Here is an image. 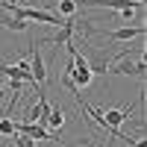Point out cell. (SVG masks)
Returning <instances> with one entry per match:
<instances>
[{
	"label": "cell",
	"mask_w": 147,
	"mask_h": 147,
	"mask_svg": "<svg viewBox=\"0 0 147 147\" xmlns=\"http://www.w3.org/2000/svg\"><path fill=\"white\" fill-rule=\"evenodd\" d=\"M91 35H103V38L109 41H132V38H141V35L147 32L141 24L138 27H115V30H97V27H85Z\"/></svg>",
	"instance_id": "2"
},
{
	"label": "cell",
	"mask_w": 147,
	"mask_h": 147,
	"mask_svg": "<svg viewBox=\"0 0 147 147\" xmlns=\"http://www.w3.org/2000/svg\"><path fill=\"white\" fill-rule=\"evenodd\" d=\"M15 132H24V136H30L32 141H35V138H38V141H53V144L62 141L56 132H50L44 124H35V121H21V124L15 121Z\"/></svg>",
	"instance_id": "3"
},
{
	"label": "cell",
	"mask_w": 147,
	"mask_h": 147,
	"mask_svg": "<svg viewBox=\"0 0 147 147\" xmlns=\"http://www.w3.org/2000/svg\"><path fill=\"white\" fill-rule=\"evenodd\" d=\"M12 3H18V0H12Z\"/></svg>",
	"instance_id": "8"
},
{
	"label": "cell",
	"mask_w": 147,
	"mask_h": 147,
	"mask_svg": "<svg viewBox=\"0 0 147 147\" xmlns=\"http://www.w3.org/2000/svg\"><path fill=\"white\" fill-rule=\"evenodd\" d=\"M132 147H147V144L144 141H132Z\"/></svg>",
	"instance_id": "7"
},
{
	"label": "cell",
	"mask_w": 147,
	"mask_h": 147,
	"mask_svg": "<svg viewBox=\"0 0 147 147\" xmlns=\"http://www.w3.org/2000/svg\"><path fill=\"white\" fill-rule=\"evenodd\" d=\"M0 136H6V138H12V136H15V121H12V118H0Z\"/></svg>",
	"instance_id": "6"
},
{
	"label": "cell",
	"mask_w": 147,
	"mask_h": 147,
	"mask_svg": "<svg viewBox=\"0 0 147 147\" xmlns=\"http://www.w3.org/2000/svg\"><path fill=\"white\" fill-rule=\"evenodd\" d=\"M62 124H65V109L59 106V103H56V106L50 103V112H47V121H44V127H50V129H59Z\"/></svg>",
	"instance_id": "4"
},
{
	"label": "cell",
	"mask_w": 147,
	"mask_h": 147,
	"mask_svg": "<svg viewBox=\"0 0 147 147\" xmlns=\"http://www.w3.org/2000/svg\"><path fill=\"white\" fill-rule=\"evenodd\" d=\"M0 27H9L15 32H27L30 30V21H24V18H6V21H0Z\"/></svg>",
	"instance_id": "5"
},
{
	"label": "cell",
	"mask_w": 147,
	"mask_h": 147,
	"mask_svg": "<svg viewBox=\"0 0 147 147\" xmlns=\"http://www.w3.org/2000/svg\"><path fill=\"white\" fill-rule=\"evenodd\" d=\"M32 53H30V74H32V82L38 85V91H44V82L50 80V65L41 59V50H38V41L32 38Z\"/></svg>",
	"instance_id": "1"
}]
</instances>
